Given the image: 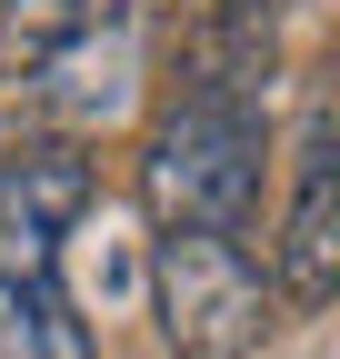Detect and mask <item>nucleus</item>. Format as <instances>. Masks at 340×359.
<instances>
[{
    "label": "nucleus",
    "instance_id": "nucleus-8",
    "mask_svg": "<svg viewBox=\"0 0 340 359\" xmlns=\"http://www.w3.org/2000/svg\"><path fill=\"white\" fill-rule=\"evenodd\" d=\"M80 20V0H0V80H11V100L30 90V70L70 40Z\"/></svg>",
    "mask_w": 340,
    "mask_h": 359
},
{
    "label": "nucleus",
    "instance_id": "nucleus-4",
    "mask_svg": "<svg viewBox=\"0 0 340 359\" xmlns=\"http://www.w3.org/2000/svg\"><path fill=\"white\" fill-rule=\"evenodd\" d=\"M280 309H330L340 290V160H330V90L301 100V130H290V200H280V230L261 250Z\"/></svg>",
    "mask_w": 340,
    "mask_h": 359
},
{
    "label": "nucleus",
    "instance_id": "nucleus-1",
    "mask_svg": "<svg viewBox=\"0 0 340 359\" xmlns=\"http://www.w3.org/2000/svg\"><path fill=\"white\" fill-rule=\"evenodd\" d=\"M270 110L250 100H190V90H170V110L150 120L140 140V210L150 230H221V240H250V219L270 200Z\"/></svg>",
    "mask_w": 340,
    "mask_h": 359
},
{
    "label": "nucleus",
    "instance_id": "nucleus-2",
    "mask_svg": "<svg viewBox=\"0 0 340 359\" xmlns=\"http://www.w3.org/2000/svg\"><path fill=\"white\" fill-rule=\"evenodd\" d=\"M150 309H160L170 359H250L280 330V290L261 250L221 230H170L150 250Z\"/></svg>",
    "mask_w": 340,
    "mask_h": 359
},
{
    "label": "nucleus",
    "instance_id": "nucleus-5",
    "mask_svg": "<svg viewBox=\"0 0 340 359\" xmlns=\"http://www.w3.org/2000/svg\"><path fill=\"white\" fill-rule=\"evenodd\" d=\"M91 150L70 140H20L0 150V280H60V240L91 210Z\"/></svg>",
    "mask_w": 340,
    "mask_h": 359
},
{
    "label": "nucleus",
    "instance_id": "nucleus-3",
    "mask_svg": "<svg viewBox=\"0 0 340 359\" xmlns=\"http://www.w3.org/2000/svg\"><path fill=\"white\" fill-rule=\"evenodd\" d=\"M170 11H181V0H80L70 40L30 70L20 100L51 110L70 150H91L100 130H120V120L140 110V80H150V50H160Z\"/></svg>",
    "mask_w": 340,
    "mask_h": 359
},
{
    "label": "nucleus",
    "instance_id": "nucleus-7",
    "mask_svg": "<svg viewBox=\"0 0 340 359\" xmlns=\"http://www.w3.org/2000/svg\"><path fill=\"white\" fill-rule=\"evenodd\" d=\"M0 359H100V339L60 280H0Z\"/></svg>",
    "mask_w": 340,
    "mask_h": 359
},
{
    "label": "nucleus",
    "instance_id": "nucleus-6",
    "mask_svg": "<svg viewBox=\"0 0 340 359\" xmlns=\"http://www.w3.org/2000/svg\"><path fill=\"white\" fill-rule=\"evenodd\" d=\"M270 70H280V0H210L181 40V90L190 100L270 110Z\"/></svg>",
    "mask_w": 340,
    "mask_h": 359
}]
</instances>
